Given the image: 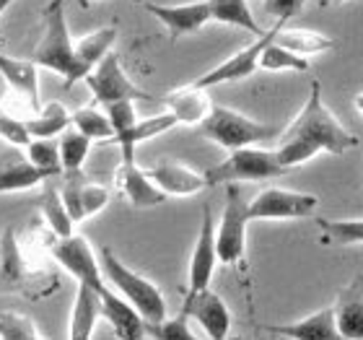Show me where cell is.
<instances>
[{
	"mask_svg": "<svg viewBox=\"0 0 363 340\" xmlns=\"http://www.w3.org/2000/svg\"><path fill=\"white\" fill-rule=\"evenodd\" d=\"M50 252H52L55 263L60 265V268H65L78 283H89L94 288L106 286L99 255L81 234L73 231L70 236H57L52 242V247H50Z\"/></svg>",
	"mask_w": 363,
	"mask_h": 340,
	"instance_id": "cell-10",
	"label": "cell"
},
{
	"mask_svg": "<svg viewBox=\"0 0 363 340\" xmlns=\"http://www.w3.org/2000/svg\"><path fill=\"white\" fill-rule=\"evenodd\" d=\"M218 244H216V226H213V213L205 205L203 219H200V231L195 239V250L189 257V273H187V291H200L208 288L218 265Z\"/></svg>",
	"mask_w": 363,
	"mask_h": 340,
	"instance_id": "cell-12",
	"label": "cell"
},
{
	"mask_svg": "<svg viewBox=\"0 0 363 340\" xmlns=\"http://www.w3.org/2000/svg\"><path fill=\"white\" fill-rule=\"evenodd\" d=\"M319 197L314 192H298L286 187H265L250 200L252 221L259 219H309L317 211Z\"/></svg>",
	"mask_w": 363,
	"mask_h": 340,
	"instance_id": "cell-9",
	"label": "cell"
},
{
	"mask_svg": "<svg viewBox=\"0 0 363 340\" xmlns=\"http://www.w3.org/2000/svg\"><path fill=\"white\" fill-rule=\"evenodd\" d=\"M286 26V21H275L272 29H267L262 37H257L250 47L239 50L236 55L226 57V60L216 65L213 70H208L205 76H200L197 81H192L200 89H213V86L220 84H234V81H242V78H250L255 70H259V57H262V50L270 45L272 39L278 37V31Z\"/></svg>",
	"mask_w": 363,
	"mask_h": 340,
	"instance_id": "cell-8",
	"label": "cell"
},
{
	"mask_svg": "<svg viewBox=\"0 0 363 340\" xmlns=\"http://www.w3.org/2000/svg\"><path fill=\"white\" fill-rule=\"evenodd\" d=\"M192 319L179 312L177 317H164L161 322L156 325H148V335L151 338H161V340H192L195 333H192V327H189Z\"/></svg>",
	"mask_w": 363,
	"mask_h": 340,
	"instance_id": "cell-35",
	"label": "cell"
},
{
	"mask_svg": "<svg viewBox=\"0 0 363 340\" xmlns=\"http://www.w3.org/2000/svg\"><path fill=\"white\" fill-rule=\"evenodd\" d=\"M11 3H13V0H0V16L6 13V8L11 6Z\"/></svg>",
	"mask_w": 363,
	"mask_h": 340,
	"instance_id": "cell-41",
	"label": "cell"
},
{
	"mask_svg": "<svg viewBox=\"0 0 363 340\" xmlns=\"http://www.w3.org/2000/svg\"><path fill=\"white\" fill-rule=\"evenodd\" d=\"M164 104L172 114H174L179 125H197L200 128V122L211 114L213 109V102L208 99V89H200L195 84H187L182 86V89H174L164 94Z\"/></svg>",
	"mask_w": 363,
	"mask_h": 340,
	"instance_id": "cell-19",
	"label": "cell"
},
{
	"mask_svg": "<svg viewBox=\"0 0 363 340\" xmlns=\"http://www.w3.org/2000/svg\"><path fill=\"white\" fill-rule=\"evenodd\" d=\"M106 114H109V122L114 128V141L120 136H125L128 130L135 128L138 114H135V99H120V102H112V104H104Z\"/></svg>",
	"mask_w": 363,
	"mask_h": 340,
	"instance_id": "cell-37",
	"label": "cell"
},
{
	"mask_svg": "<svg viewBox=\"0 0 363 340\" xmlns=\"http://www.w3.org/2000/svg\"><path fill=\"white\" fill-rule=\"evenodd\" d=\"M208 6H211V21L226 23V26H239V29L250 31L255 37L265 34V29L257 23L247 0H208Z\"/></svg>",
	"mask_w": 363,
	"mask_h": 340,
	"instance_id": "cell-26",
	"label": "cell"
},
{
	"mask_svg": "<svg viewBox=\"0 0 363 340\" xmlns=\"http://www.w3.org/2000/svg\"><path fill=\"white\" fill-rule=\"evenodd\" d=\"M179 125V120H177L174 114L164 112V114H153V117H145V120H138L135 122V128L128 130L125 136H120L114 143L120 146V151H122V161H135V148L143 141H148V138H156L161 136V133H167V130L177 128Z\"/></svg>",
	"mask_w": 363,
	"mask_h": 340,
	"instance_id": "cell-23",
	"label": "cell"
},
{
	"mask_svg": "<svg viewBox=\"0 0 363 340\" xmlns=\"http://www.w3.org/2000/svg\"><path fill=\"white\" fill-rule=\"evenodd\" d=\"M143 8L153 18H159L167 31L172 34V39L187 37V34H195L211 23V6L208 0H195V3H182V6H167V3H153V0H140Z\"/></svg>",
	"mask_w": 363,
	"mask_h": 340,
	"instance_id": "cell-13",
	"label": "cell"
},
{
	"mask_svg": "<svg viewBox=\"0 0 363 340\" xmlns=\"http://www.w3.org/2000/svg\"><path fill=\"white\" fill-rule=\"evenodd\" d=\"M325 3H345V0H325Z\"/></svg>",
	"mask_w": 363,
	"mask_h": 340,
	"instance_id": "cell-42",
	"label": "cell"
},
{
	"mask_svg": "<svg viewBox=\"0 0 363 340\" xmlns=\"http://www.w3.org/2000/svg\"><path fill=\"white\" fill-rule=\"evenodd\" d=\"M52 174L47 169H39L29 159H13L0 164V192H18V190H31L50 180Z\"/></svg>",
	"mask_w": 363,
	"mask_h": 340,
	"instance_id": "cell-25",
	"label": "cell"
},
{
	"mask_svg": "<svg viewBox=\"0 0 363 340\" xmlns=\"http://www.w3.org/2000/svg\"><path fill=\"white\" fill-rule=\"evenodd\" d=\"M109 200H112V190L101 185V182H94L86 177L84 185H81V211H84V219L96 216L101 208H106Z\"/></svg>",
	"mask_w": 363,
	"mask_h": 340,
	"instance_id": "cell-36",
	"label": "cell"
},
{
	"mask_svg": "<svg viewBox=\"0 0 363 340\" xmlns=\"http://www.w3.org/2000/svg\"><path fill=\"white\" fill-rule=\"evenodd\" d=\"M291 169L278 159V153L270 148L257 146H242L228 151V156L220 164L205 172L208 185H236V182H262L283 177Z\"/></svg>",
	"mask_w": 363,
	"mask_h": 340,
	"instance_id": "cell-4",
	"label": "cell"
},
{
	"mask_svg": "<svg viewBox=\"0 0 363 340\" xmlns=\"http://www.w3.org/2000/svg\"><path fill=\"white\" fill-rule=\"evenodd\" d=\"M267 335L275 338H291V340H333L340 338L337 322H335V307L314 312L309 317L298 319V322H288V325H270L265 327Z\"/></svg>",
	"mask_w": 363,
	"mask_h": 340,
	"instance_id": "cell-17",
	"label": "cell"
},
{
	"mask_svg": "<svg viewBox=\"0 0 363 340\" xmlns=\"http://www.w3.org/2000/svg\"><path fill=\"white\" fill-rule=\"evenodd\" d=\"M99 317H101V296H99V288L89 286V283H78L76 302H73V312H70L68 338L89 340L94 335V327H96Z\"/></svg>",
	"mask_w": 363,
	"mask_h": 340,
	"instance_id": "cell-21",
	"label": "cell"
},
{
	"mask_svg": "<svg viewBox=\"0 0 363 340\" xmlns=\"http://www.w3.org/2000/svg\"><path fill=\"white\" fill-rule=\"evenodd\" d=\"M73 128H78L91 141H114V128L109 122V114H106V109L101 112L96 104L78 106L73 112Z\"/></svg>",
	"mask_w": 363,
	"mask_h": 340,
	"instance_id": "cell-29",
	"label": "cell"
},
{
	"mask_svg": "<svg viewBox=\"0 0 363 340\" xmlns=\"http://www.w3.org/2000/svg\"><path fill=\"white\" fill-rule=\"evenodd\" d=\"M353 106H356V112L363 117V91H358L356 97H353Z\"/></svg>",
	"mask_w": 363,
	"mask_h": 340,
	"instance_id": "cell-40",
	"label": "cell"
},
{
	"mask_svg": "<svg viewBox=\"0 0 363 340\" xmlns=\"http://www.w3.org/2000/svg\"><path fill=\"white\" fill-rule=\"evenodd\" d=\"M335 307V322L340 330V338L358 340L363 338V275H358L350 286L337 294Z\"/></svg>",
	"mask_w": 363,
	"mask_h": 340,
	"instance_id": "cell-20",
	"label": "cell"
},
{
	"mask_svg": "<svg viewBox=\"0 0 363 340\" xmlns=\"http://www.w3.org/2000/svg\"><path fill=\"white\" fill-rule=\"evenodd\" d=\"M114 42H117V26H101V29L91 31L86 37H81L76 42V55L78 60L94 68L106 53H112Z\"/></svg>",
	"mask_w": 363,
	"mask_h": 340,
	"instance_id": "cell-28",
	"label": "cell"
},
{
	"mask_svg": "<svg viewBox=\"0 0 363 340\" xmlns=\"http://www.w3.org/2000/svg\"><path fill=\"white\" fill-rule=\"evenodd\" d=\"M99 296H101V317L114 327V335L122 340H140L148 338V322L140 312L133 307V304L114 291L109 283L99 288Z\"/></svg>",
	"mask_w": 363,
	"mask_h": 340,
	"instance_id": "cell-14",
	"label": "cell"
},
{
	"mask_svg": "<svg viewBox=\"0 0 363 340\" xmlns=\"http://www.w3.org/2000/svg\"><path fill=\"white\" fill-rule=\"evenodd\" d=\"M319 231L327 244H363V219H322Z\"/></svg>",
	"mask_w": 363,
	"mask_h": 340,
	"instance_id": "cell-32",
	"label": "cell"
},
{
	"mask_svg": "<svg viewBox=\"0 0 363 340\" xmlns=\"http://www.w3.org/2000/svg\"><path fill=\"white\" fill-rule=\"evenodd\" d=\"M226 205L216 229L218 260L223 265H236L247 250V226H250V200H244L236 185H226Z\"/></svg>",
	"mask_w": 363,
	"mask_h": 340,
	"instance_id": "cell-6",
	"label": "cell"
},
{
	"mask_svg": "<svg viewBox=\"0 0 363 340\" xmlns=\"http://www.w3.org/2000/svg\"><path fill=\"white\" fill-rule=\"evenodd\" d=\"M114 182H117L120 192L125 195L128 205L135 208V211L156 208V205H164L169 200L167 192L148 177L145 169L138 167L135 161H122L117 172H114Z\"/></svg>",
	"mask_w": 363,
	"mask_h": 340,
	"instance_id": "cell-15",
	"label": "cell"
},
{
	"mask_svg": "<svg viewBox=\"0 0 363 340\" xmlns=\"http://www.w3.org/2000/svg\"><path fill=\"white\" fill-rule=\"evenodd\" d=\"M23 151H26V159L31 164H37L39 169H47L52 177H62L60 143H55L52 138H31V143Z\"/></svg>",
	"mask_w": 363,
	"mask_h": 340,
	"instance_id": "cell-33",
	"label": "cell"
},
{
	"mask_svg": "<svg viewBox=\"0 0 363 340\" xmlns=\"http://www.w3.org/2000/svg\"><path fill=\"white\" fill-rule=\"evenodd\" d=\"M200 130H203L205 138H211L213 143H218L226 151H234V148H242V146L265 143V141H272V138L280 136V128H275V125L252 120L247 114L220 104H213L211 114L200 122Z\"/></svg>",
	"mask_w": 363,
	"mask_h": 340,
	"instance_id": "cell-5",
	"label": "cell"
},
{
	"mask_svg": "<svg viewBox=\"0 0 363 340\" xmlns=\"http://www.w3.org/2000/svg\"><path fill=\"white\" fill-rule=\"evenodd\" d=\"M70 125H73V112H68V106L62 102H47L31 117H26V128H29L31 138L62 136Z\"/></svg>",
	"mask_w": 363,
	"mask_h": 340,
	"instance_id": "cell-24",
	"label": "cell"
},
{
	"mask_svg": "<svg viewBox=\"0 0 363 340\" xmlns=\"http://www.w3.org/2000/svg\"><path fill=\"white\" fill-rule=\"evenodd\" d=\"M0 338L6 340H39L37 322L21 312H0Z\"/></svg>",
	"mask_w": 363,
	"mask_h": 340,
	"instance_id": "cell-34",
	"label": "cell"
},
{
	"mask_svg": "<svg viewBox=\"0 0 363 340\" xmlns=\"http://www.w3.org/2000/svg\"><path fill=\"white\" fill-rule=\"evenodd\" d=\"M99 263H101V273H104L106 283L114 291H120L143 314L148 325H156V322H161V319L167 317V299H164L161 288L153 280H148L145 275L128 268L109 247L99 250Z\"/></svg>",
	"mask_w": 363,
	"mask_h": 340,
	"instance_id": "cell-3",
	"label": "cell"
},
{
	"mask_svg": "<svg viewBox=\"0 0 363 340\" xmlns=\"http://www.w3.org/2000/svg\"><path fill=\"white\" fill-rule=\"evenodd\" d=\"M182 312L187 314L192 322L203 327V333L213 340H226L231 335V309L226 307V302L220 299L216 291L200 288V291H187Z\"/></svg>",
	"mask_w": 363,
	"mask_h": 340,
	"instance_id": "cell-11",
	"label": "cell"
},
{
	"mask_svg": "<svg viewBox=\"0 0 363 340\" xmlns=\"http://www.w3.org/2000/svg\"><path fill=\"white\" fill-rule=\"evenodd\" d=\"M0 138L8 141L11 146H16V148H26L31 143V133L26 128V120L8 114L3 106H0Z\"/></svg>",
	"mask_w": 363,
	"mask_h": 340,
	"instance_id": "cell-38",
	"label": "cell"
},
{
	"mask_svg": "<svg viewBox=\"0 0 363 340\" xmlns=\"http://www.w3.org/2000/svg\"><path fill=\"white\" fill-rule=\"evenodd\" d=\"M89 91L94 94V102L96 104H112V102H120V99H151L148 91H143L140 86H135L130 81V76L122 68L117 53H106L101 60L91 68V73L84 78Z\"/></svg>",
	"mask_w": 363,
	"mask_h": 340,
	"instance_id": "cell-7",
	"label": "cell"
},
{
	"mask_svg": "<svg viewBox=\"0 0 363 340\" xmlns=\"http://www.w3.org/2000/svg\"><path fill=\"white\" fill-rule=\"evenodd\" d=\"M0 76L8 84V91L23 97L34 109L42 106L39 102V65L34 60H21V57L0 53Z\"/></svg>",
	"mask_w": 363,
	"mask_h": 340,
	"instance_id": "cell-18",
	"label": "cell"
},
{
	"mask_svg": "<svg viewBox=\"0 0 363 340\" xmlns=\"http://www.w3.org/2000/svg\"><path fill=\"white\" fill-rule=\"evenodd\" d=\"M42 18H45V31H42L39 45L34 47L31 60L37 62L39 68H47L57 73V76H62L65 78V89H70L76 81H84L91 73V68L78 60L76 42H73L68 31V18H65L62 0H50L45 11H42Z\"/></svg>",
	"mask_w": 363,
	"mask_h": 340,
	"instance_id": "cell-2",
	"label": "cell"
},
{
	"mask_svg": "<svg viewBox=\"0 0 363 340\" xmlns=\"http://www.w3.org/2000/svg\"><path fill=\"white\" fill-rule=\"evenodd\" d=\"M145 172H148V177H151L169 197L197 195L200 190L211 187L205 172L200 174L192 167H187V164H179V161H159V164L148 167Z\"/></svg>",
	"mask_w": 363,
	"mask_h": 340,
	"instance_id": "cell-16",
	"label": "cell"
},
{
	"mask_svg": "<svg viewBox=\"0 0 363 340\" xmlns=\"http://www.w3.org/2000/svg\"><path fill=\"white\" fill-rule=\"evenodd\" d=\"M57 177H50V180L42 182V197H39V211H42V221L52 229L57 236H70L73 234V226L76 221L70 219L68 205L62 200L60 185H57Z\"/></svg>",
	"mask_w": 363,
	"mask_h": 340,
	"instance_id": "cell-22",
	"label": "cell"
},
{
	"mask_svg": "<svg viewBox=\"0 0 363 340\" xmlns=\"http://www.w3.org/2000/svg\"><path fill=\"white\" fill-rule=\"evenodd\" d=\"M275 42L288 50H294V53L303 55V57H311V55H319V53H327V50H333L335 47V39L322 34V31H311V29H283L278 31V37Z\"/></svg>",
	"mask_w": 363,
	"mask_h": 340,
	"instance_id": "cell-27",
	"label": "cell"
},
{
	"mask_svg": "<svg viewBox=\"0 0 363 340\" xmlns=\"http://www.w3.org/2000/svg\"><path fill=\"white\" fill-rule=\"evenodd\" d=\"M358 141L348 128H342L337 117L330 112V106L322 102V86L311 81L309 99L296 114V120L278 136V159L288 169H296L314 159L317 153H345L358 148Z\"/></svg>",
	"mask_w": 363,
	"mask_h": 340,
	"instance_id": "cell-1",
	"label": "cell"
},
{
	"mask_svg": "<svg viewBox=\"0 0 363 340\" xmlns=\"http://www.w3.org/2000/svg\"><path fill=\"white\" fill-rule=\"evenodd\" d=\"M309 0H262V11L275 21H288L296 13H301V8Z\"/></svg>",
	"mask_w": 363,
	"mask_h": 340,
	"instance_id": "cell-39",
	"label": "cell"
},
{
	"mask_svg": "<svg viewBox=\"0 0 363 340\" xmlns=\"http://www.w3.org/2000/svg\"><path fill=\"white\" fill-rule=\"evenodd\" d=\"M91 143H94V141H91L89 136H84L81 130L70 125L60 136L62 172H81V169H84V161L89 159Z\"/></svg>",
	"mask_w": 363,
	"mask_h": 340,
	"instance_id": "cell-31",
	"label": "cell"
},
{
	"mask_svg": "<svg viewBox=\"0 0 363 340\" xmlns=\"http://www.w3.org/2000/svg\"><path fill=\"white\" fill-rule=\"evenodd\" d=\"M259 70H267V73H283V70H296V73H303L309 70V57L288 50V47L278 45L272 39L270 45L262 50V57H259Z\"/></svg>",
	"mask_w": 363,
	"mask_h": 340,
	"instance_id": "cell-30",
	"label": "cell"
}]
</instances>
